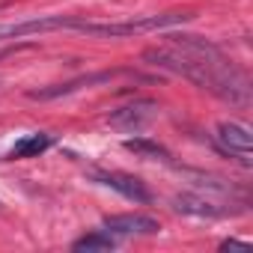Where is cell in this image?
Segmentation results:
<instances>
[{"instance_id":"cell-9","label":"cell","mask_w":253,"mask_h":253,"mask_svg":"<svg viewBox=\"0 0 253 253\" xmlns=\"http://www.w3.org/2000/svg\"><path fill=\"white\" fill-rule=\"evenodd\" d=\"M119 241H116V235L113 232H107V229H95V232H89V235H84V238H78L75 244H72V250H86V253H107V250H113Z\"/></svg>"},{"instance_id":"cell-1","label":"cell","mask_w":253,"mask_h":253,"mask_svg":"<svg viewBox=\"0 0 253 253\" xmlns=\"http://www.w3.org/2000/svg\"><path fill=\"white\" fill-rule=\"evenodd\" d=\"M167 45L170 48L146 51L143 60H149V66H158V69H167L173 75L194 81L197 86L214 92L217 98H223L229 104L250 101L247 78L232 66V60L223 57V51L217 45H211L209 39H200V36H188V33H182V36L170 33Z\"/></svg>"},{"instance_id":"cell-8","label":"cell","mask_w":253,"mask_h":253,"mask_svg":"<svg viewBox=\"0 0 253 253\" xmlns=\"http://www.w3.org/2000/svg\"><path fill=\"white\" fill-rule=\"evenodd\" d=\"M51 143H54V137L45 134V131L27 134V137L15 140V146L9 149V158H36V155H42L45 149H51Z\"/></svg>"},{"instance_id":"cell-10","label":"cell","mask_w":253,"mask_h":253,"mask_svg":"<svg viewBox=\"0 0 253 253\" xmlns=\"http://www.w3.org/2000/svg\"><path fill=\"white\" fill-rule=\"evenodd\" d=\"M125 149H128V152H137V155H143V158H161V161H167V158H170V152H167L161 143L149 140V137H134V140H125Z\"/></svg>"},{"instance_id":"cell-7","label":"cell","mask_w":253,"mask_h":253,"mask_svg":"<svg viewBox=\"0 0 253 253\" xmlns=\"http://www.w3.org/2000/svg\"><path fill=\"white\" fill-rule=\"evenodd\" d=\"M101 229H107L116 238H122V235H155L161 226L149 214H110V217H104Z\"/></svg>"},{"instance_id":"cell-11","label":"cell","mask_w":253,"mask_h":253,"mask_svg":"<svg viewBox=\"0 0 253 253\" xmlns=\"http://www.w3.org/2000/svg\"><path fill=\"white\" fill-rule=\"evenodd\" d=\"M247 247H250V241H238V238L220 241V250H247Z\"/></svg>"},{"instance_id":"cell-2","label":"cell","mask_w":253,"mask_h":253,"mask_svg":"<svg viewBox=\"0 0 253 253\" xmlns=\"http://www.w3.org/2000/svg\"><path fill=\"white\" fill-rule=\"evenodd\" d=\"M78 15H42V18H27L18 24H0V42L6 39H24L33 33H51V30H78Z\"/></svg>"},{"instance_id":"cell-5","label":"cell","mask_w":253,"mask_h":253,"mask_svg":"<svg viewBox=\"0 0 253 253\" xmlns=\"http://www.w3.org/2000/svg\"><path fill=\"white\" fill-rule=\"evenodd\" d=\"M214 137H217V143H220V149H223V152H229V155H238V161L250 167L253 131L247 128V125H241V122H232V119H229V122H220Z\"/></svg>"},{"instance_id":"cell-4","label":"cell","mask_w":253,"mask_h":253,"mask_svg":"<svg viewBox=\"0 0 253 253\" xmlns=\"http://www.w3.org/2000/svg\"><path fill=\"white\" fill-rule=\"evenodd\" d=\"M158 116V104L155 101H149V98H134V101H128V104H122V107H116L110 116H107V122L113 125V128H119V131H143L146 125L152 122Z\"/></svg>"},{"instance_id":"cell-3","label":"cell","mask_w":253,"mask_h":253,"mask_svg":"<svg viewBox=\"0 0 253 253\" xmlns=\"http://www.w3.org/2000/svg\"><path fill=\"white\" fill-rule=\"evenodd\" d=\"M173 209L179 211V214H191V217H209V220H214V217H229V214H238V209H229L226 206V200H217V197H209V194H176L173 200Z\"/></svg>"},{"instance_id":"cell-6","label":"cell","mask_w":253,"mask_h":253,"mask_svg":"<svg viewBox=\"0 0 253 253\" xmlns=\"http://www.w3.org/2000/svg\"><path fill=\"white\" fill-rule=\"evenodd\" d=\"M89 176H92V182H98V185H104V188L122 194L125 200H134V203H149V200H152L149 188H146L137 176H128V173H107V170H92Z\"/></svg>"}]
</instances>
